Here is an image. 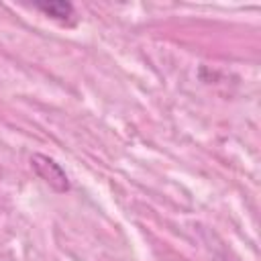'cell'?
<instances>
[{"label": "cell", "instance_id": "1", "mask_svg": "<svg viewBox=\"0 0 261 261\" xmlns=\"http://www.w3.org/2000/svg\"><path fill=\"white\" fill-rule=\"evenodd\" d=\"M31 167H33V171H35L53 192H57V194L69 192L71 186H69L67 173H65L63 167H61L57 161H53L51 157L41 155V153H35V155L31 157Z\"/></svg>", "mask_w": 261, "mask_h": 261}, {"label": "cell", "instance_id": "2", "mask_svg": "<svg viewBox=\"0 0 261 261\" xmlns=\"http://www.w3.org/2000/svg\"><path fill=\"white\" fill-rule=\"evenodd\" d=\"M35 8L51 16L53 20H59L61 24H73L75 22V10L71 2L65 0H51V2H35Z\"/></svg>", "mask_w": 261, "mask_h": 261}]
</instances>
